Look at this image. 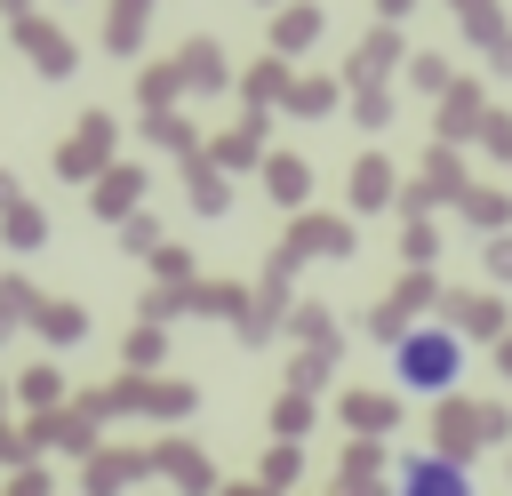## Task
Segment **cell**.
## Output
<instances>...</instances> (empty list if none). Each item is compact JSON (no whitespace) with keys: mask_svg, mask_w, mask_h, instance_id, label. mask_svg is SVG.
<instances>
[{"mask_svg":"<svg viewBox=\"0 0 512 496\" xmlns=\"http://www.w3.org/2000/svg\"><path fill=\"white\" fill-rule=\"evenodd\" d=\"M392 368H400V384H456L464 352H456L448 336H408V344L392 352Z\"/></svg>","mask_w":512,"mask_h":496,"instance_id":"obj_1","label":"cell"}]
</instances>
